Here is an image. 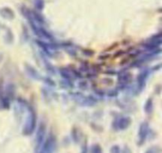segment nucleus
<instances>
[{"mask_svg": "<svg viewBox=\"0 0 162 153\" xmlns=\"http://www.w3.org/2000/svg\"><path fill=\"white\" fill-rule=\"evenodd\" d=\"M146 153H159V150L156 147H153V148H151L148 151H146Z\"/></svg>", "mask_w": 162, "mask_h": 153, "instance_id": "3", "label": "nucleus"}, {"mask_svg": "<svg viewBox=\"0 0 162 153\" xmlns=\"http://www.w3.org/2000/svg\"><path fill=\"white\" fill-rule=\"evenodd\" d=\"M111 152L112 153H120V149H119V147H117V146H114V147L112 148V150H111Z\"/></svg>", "mask_w": 162, "mask_h": 153, "instance_id": "2", "label": "nucleus"}, {"mask_svg": "<svg viewBox=\"0 0 162 153\" xmlns=\"http://www.w3.org/2000/svg\"><path fill=\"white\" fill-rule=\"evenodd\" d=\"M93 153H101V147H100L98 145L94 146L93 148Z\"/></svg>", "mask_w": 162, "mask_h": 153, "instance_id": "1", "label": "nucleus"}]
</instances>
